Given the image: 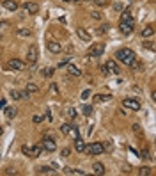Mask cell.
I'll list each match as a JSON object with an SVG mask.
<instances>
[{"label":"cell","mask_w":156,"mask_h":176,"mask_svg":"<svg viewBox=\"0 0 156 176\" xmlns=\"http://www.w3.org/2000/svg\"><path fill=\"white\" fill-rule=\"evenodd\" d=\"M115 57H117L121 62H124L126 66H131V64L137 61L135 52H133V50H130V48H121V50H117Z\"/></svg>","instance_id":"6da1fadb"},{"label":"cell","mask_w":156,"mask_h":176,"mask_svg":"<svg viewBox=\"0 0 156 176\" xmlns=\"http://www.w3.org/2000/svg\"><path fill=\"white\" fill-rule=\"evenodd\" d=\"M105 144L101 142H91V144H85V149H83V153H87L89 156H96V155H103L105 153Z\"/></svg>","instance_id":"7a4b0ae2"},{"label":"cell","mask_w":156,"mask_h":176,"mask_svg":"<svg viewBox=\"0 0 156 176\" xmlns=\"http://www.w3.org/2000/svg\"><path fill=\"white\" fill-rule=\"evenodd\" d=\"M105 53V43H94L87 50V57H99Z\"/></svg>","instance_id":"3957f363"},{"label":"cell","mask_w":156,"mask_h":176,"mask_svg":"<svg viewBox=\"0 0 156 176\" xmlns=\"http://www.w3.org/2000/svg\"><path fill=\"white\" fill-rule=\"evenodd\" d=\"M119 31L123 32L124 36H130L131 32L135 31V21H133V18H131V20H126V21H121V23H119Z\"/></svg>","instance_id":"277c9868"},{"label":"cell","mask_w":156,"mask_h":176,"mask_svg":"<svg viewBox=\"0 0 156 176\" xmlns=\"http://www.w3.org/2000/svg\"><path fill=\"white\" fill-rule=\"evenodd\" d=\"M123 107L124 109H130V110H133V112H137V110H140V102L138 100H135V98H124L123 100Z\"/></svg>","instance_id":"5b68a950"},{"label":"cell","mask_w":156,"mask_h":176,"mask_svg":"<svg viewBox=\"0 0 156 176\" xmlns=\"http://www.w3.org/2000/svg\"><path fill=\"white\" fill-rule=\"evenodd\" d=\"M37 57H39L37 45H32L30 48H29V53H27V61H29V64H36V62H37Z\"/></svg>","instance_id":"8992f818"},{"label":"cell","mask_w":156,"mask_h":176,"mask_svg":"<svg viewBox=\"0 0 156 176\" xmlns=\"http://www.w3.org/2000/svg\"><path fill=\"white\" fill-rule=\"evenodd\" d=\"M7 68L11 71H21V70H25V62L20 61V59H11L7 62Z\"/></svg>","instance_id":"52a82bcc"},{"label":"cell","mask_w":156,"mask_h":176,"mask_svg":"<svg viewBox=\"0 0 156 176\" xmlns=\"http://www.w3.org/2000/svg\"><path fill=\"white\" fill-rule=\"evenodd\" d=\"M41 146H43V149H44V151H50V153L57 149L55 141H53V139H50V137H44V139H43V142H41Z\"/></svg>","instance_id":"ba28073f"},{"label":"cell","mask_w":156,"mask_h":176,"mask_svg":"<svg viewBox=\"0 0 156 176\" xmlns=\"http://www.w3.org/2000/svg\"><path fill=\"white\" fill-rule=\"evenodd\" d=\"M105 68H106V71L108 73H112V75H119V66H117V62L114 61V59H110V61H106L105 62Z\"/></svg>","instance_id":"9c48e42d"},{"label":"cell","mask_w":156,"mask_h":176,"mask_svg":"<svg viewBox=\"0 0 156 176\" xmlns=\"http://www.w3.org/2000/svg\"><path fill=\"white\" fill-rule=\"evenodd\" d=\"M23 9L27 11L29 14H37V13H39V5H37L36 2H25Z\"/></svg>","instance_id":"30bf717a"},{"label":"cell","mask_w":156,"mask_h":176,"mask_svg":"<svg viewBox=\"0 0 156 176\" xmlns=\"http://www.w3.org/2000/svg\"><path fill=\"white\" fill-rule=\"evenodd\" d=\"M48 50L52 53H61L62 52V46L59 41H48Z\"/></svg>","instance_id":"8fae6325"},{"label":"cell","mask_w":156,"mask_h":176,"mask_svg":"<svg viewBox=\"0 0 156 176\" xmlns=\"http://www.w3.org/2000/svg\"><path fill=\"white\" fill-rule=\"evenodd\" d=\"M76 36H78L82 41H85V43L91 41V34L85 31V29H82V27H78V29H76Z\"/></svg>","instance_id":"7c38bea8"},{"label":"cell","mask_w":156,"mask_h":176,"mask_svg":"<svg viewBox=\"0 0 156 176\" xmlns=\"http://www.w3.org/2000/svg\"><path fill=\"white\" fill-rule=\"evenodd\" d=\"M43 151H44V149H43V146L41 144H37V146H32L30 148V153H29V156H30V158H37V156L41 155Z\"/></svg>","instance_id":"4fadbf2b"},{"label":"cell","mask_w":156,"mask_h":176,"mask_svg":"<svg viewBox=\"0 0 156 176\" xmlns=\"http://www.w3.org/2000/svg\"><path fill=\"white\" fill-rule=\"evenodd\" d=\"M2 5H4L7 11H16L18 9V2H16V0H4Z\"/></svg>","instance_id":"5bb4252c"},{"label":"cell","mask_w":156,"mask_h":176,"mask_svg":"<svg viewBox=\"0 0 156 176\" xmlns=\"http://www.w3.org/2000/svg\"><path fill=\"white\" fill-rule=\"evenodd\" d=\"M75 149H76L78 153H83V149H85V141L80 139V137H75Z\"/></svg>","instance_id":"9a60e30c"},{"label":"cell","mask_w":156,"mask_h":176,"mask_svg":"<svg viewBox=\"0 0 156 176\" xmlns=\"http://www.w3.org/2000/svg\"><path fill=\"white\" fill-rule=\"evenodd\" d=\"M92 173L94 174H105V166L101 164V162H96V164H92Z\"/></svg>","instance_id":"2e32d148"},{"label":"cell","mask_w":156,"mask_h":176,"mask_svg":"<svg viewBox=\"0 0 156 176\" xmlns=\"http://www.w3.org/2000/svg\"><path fill=\"white\" fill-rule=\"evenodd\" d=\"M153 34H154V27H153V25H147L146 29H142V32H140L142 38H151Z\"/></svg>","instance_id":"e0dca14e"},{"label":"cell","mask_w":156,"mask_h":176,"mask_svg":"<svg viewBox=\"0 0 156 176\" xmlns=\"http://www.w3.org/2000/svg\"><path fill=\"white\" fill-rule=\"evenodd\" d=\"M112 96L110 94H96L94 96V103H103V102H108Z\"/></svg>","instance_id":"ac0fdd59"},{"label":"cell","mask_w":156,"mask_h":176,"mask_svg":"<svg viewBox=\"0 0 156 176\" xmlns=\"http://www.w3.org/2000/svg\"><path fill=\"white\" fill-rule=\"evenodd\" d=\"M64 173L66 174H75V176H83L85 173L80 171V169H73V167H64Z\"/></svg>","instance_id":"d6986e66"},{"label":"cell","mask_w":156,"mask_h":176,"mask_svg":"<svg viewBox=\"0 0 156 176\" xmlns=\"http://www.w3.org/2000/svg\"><path fill=\"white\" fill-rule=\"evenodd\" d=\"M16 114H18V110H16L14 107H5V116H7L9 119H14Z\"/></svg>","instance_id":"ffe728a7"},{"label":"cell","mask_w":156,"mask_h":176,"mask_svg":"<svg viewBox=\"0 0 156 176\" xmlns=\"http://www.w3.org/2000/svg\"><path fill=\"white\" fill-rule=\"evenodd\" d=\"M68 73H69V75H73V77H80V75H82V71H80L76 66H73V64H69V66H68Z\"/></svg>","instance_id":"44dd1931"},{"label":"cell","mask_w":156,"mask_h":176,"mask_svg":"<svg viewBox=\"0 0 156 176\" xmlns=\"http://www.w3.org/2000/svg\"><path fill=\"white\" fill-rule=\"evenodd\" d=\"M16 34L21 36V38H27V36H32V31L30 29H23V27H20V29L16 31Z\"/></svg>","instance_id":"7402d4cb"},{"label":"cell","mask_w":156,"mask_h":176,"mask_svg":"<svg viewBox=\"0 0 156 176\" xmlns=\"http://www.w3.org/2000/svg\"><path fill=\"white\" fill-rule=\"evenodd\" d=\"M37 173H39V174H55V171L50 169V167H46V166H41L37 169Z\"/></svg>","instance_id":"603a6c76"},{"label":"cell","mask_w":156,"mask_h":176,"mask_svg":"<svg viewBox=\"0 0 156 176\" xmlns=\"http://www.w3.org/2000/svg\"><path fill=\"white\" fill-rule=\"evenodd\" d=\"M29 94H34V93H39V87L36 84H27V89H25Z\"/></svg>","instance_id":"cb8c5ba5"},{"label":"cell","mask_w":156,"mask_h":176,"mask_svg":"<svg viewBox=\"0 0 156 176\" xmlns=\"http://www.w3.org/2000/svg\"><path fill=\"white\" fill-rule=\"evenodd\" d=\"M126 20H131V11L130 9H123V13H121V21Z\"/></svg>","instance_id":"d4e9b609"},{"label":"cell","mask_w":156,"mask_h":176,"mask_svg":"<svg viewBox=\"0 0 156 176\" xmlns=\"http://www.w3.org/2000/svg\"><path fill=\"white\" fill-rule=\"evenodd\" d=\"M66 116H68L69 119H75V117H76V110H75V107H68V109H66Z\"/></svg>","instance_id":"484cf974"},{"label":"cell","mask_w":156,"mask_h":176,"mask_svg":"<svg viewBox=\"0 0 156 176\" xmlns=\"http://www.w3.org/2000/svg\"><path fill=\"white\" fill-rule=\"evenodd\" d=\"M82 112H83V116H85V117H89V116H92V107H91V105H83Z\"/></svg>","instance_id":"4316f807"},{"label":"cell","mask_w":156,"mask_h":176,"mask_svg":"<svg viewBox=\"0 0 156 176\" xmlns=\"http://www.w3.org/2000/svg\"><path fill=\"white\" fill-rule=\"evenodd\" d=\"M53 73H55V70H53V68H44V70H41V75H43V77H52Z\"/></svg>","instance_id":"83f0119b"},{"label":"cell","mask_w":156,"mask_h":176,"mask_svg":"<svg viewBox=\"0 0 156 176\" xmlns=\"http://www.w3.org/2000/svg\"><path fill=\"white\" fill-rule=\"evenodd\" d=\"M69 130H71V124H69V123H64L62 126H61V132H62V134H66V135L69 134Z\"/></svg>","instance_id":"f1b7e54d"},{"label":"cell","mask_w":156,"mask_h":176,"mask_svg":"<svg viewBox=\"0 0 156 176\" xmlns=\"http://www.w3.org/2000/svg\"><path fill=\"white\" fill-rule=\"evenodd\" d=\"M11 96H12L14 100H21V91H18V89H12V91H11Z\"/></svg>","instance_id":"f546056e"},{"label":"cell","mask_w":156,"mask_h":176,"mask_svg":"<svg viewBox=\"0 0 156 176\" xmlns=\"http://www.w3.org/2000/svg\"><path fill=\"white\" fill-rule=\"evenodd\" d=\"M94 4H96L98 7H105V5L108 4V0H94Z\"/></svg>","instance_id":"4dcf8cb0"},{"label":"cell","mask_w":156,"mask_h":176,"mask_svg":"<svg viewBox=\"0 0 156 176\" xmlns=\"http://www.w3.org/2000/svg\"><path fill=\"white\" fill-rule=\"evenodd\" d=\"M106 31H108V25H101L99 29H96V32H98V34H105Z\"/></svg>","instance_id":"1f68e13d"},{"label":"cell","mask_w":156,"mask_h":176,"mask_svg":"<svg viewBox=\"0 0 156 176\" xmlns=\"http://www.w3.org/2000/svg\"><path fill=\"white\" fill-rule=\"evenodd\" d=\"M69 135H73V137H80V135H78V128H76V126H71V130H69Z\"/></svg>","instance_id":"d6a6232c"},{"label":"cell","mask_w":156,"mask_h":176,"mask_svg":"<svg viewBox=\"0 0 156 176\" xmlns=\"http://www.w3.org/2000/svg\"><path fill=\"white\" fill-rule=\"evenodd\" d=\"M43 119H44V116H41V114H36V116H34V123H41Z\"/></svg>","instance_id":"836d02e7"},{"label":"cell","mask_w":156,"mask_h":176,"mask_svg":"<svg viewBox=\"0 0 156 176\" xmlns=\"http://www.w3.org/2000/svg\"><path fill=\"white\" fill-rule=\"evenodd\" d=\"M138 173H140V174L144 176V174H151V171H149V167H142V169H140V171H138Z\"/></svg>","instance_id":"e575fe53"},{"label":"cell","mask_w":156,"mask_h":176,"mask_svg":"<svg viewBox=\"0 0 156 176\" xmlns=\"http://www.w3.org/2000/svg\"><path fill=\"white\" fill-rule=\"evenodd\" d=\"M89 96H91V89H85V91L82 93V100H87Z\"/></svg>","instance_id":"d590c367"},{"label":"cell","mask_w":156,"mask_h":176,"mask_svg":"<svg viewBox=\"0 0 156 176\" xmlns=\"http://www.w3.org/2000/svg\"><path fill=\"white\" fill-rule=\"evenodd\" d=\"M144 46H146L147 50H154V43H151V41H149V43H146Z\"/></svg>","instance_id":"8d00e7d4"},{"label":"cell","mask_w":156,"mask_h":176,"mask_svg":"<svg viewBox=\"0 0 156 176\" xmlns=\"http://www.w3.org/2000/svg\"><path fill=\"white\" fill-rule=\"evenodd\" d=\"M69 153H71L69 148H64V149H62V156H69Z\"/></svg>","instance_id":"74e56055"},{"label":"cell","mask_w":156,"mask_h":176,"mask_svg":"<svg viewBox=\"0 0 156 176\" xmlns=\"http://www.w3.org/2000/svg\"><path fill=\"white\" fill-rule=\"evenodd\" d=\"M5 107H7V102L2 98V100H0V110H2V109H5Z\"/></svg>","instance_id":"f35d334b"},{"label":"cell","mask_w":156,"mask_h":176,"mask_svg":"<svg viewBox=\"0 0 156 176\" xmlns=\"http://www.w3.org/2000/svg\"><path fill=\"white\" fill-rule=\"evenodd\" d=\"M114 9H115V11H123L124 7H123V4H119V2H117V4L114 5Z\"/></svg>","instance_id":"ab89813d"},{"label":"cell","mask_w":156,"mask_h":176,"mask_svg":"<svg viewBox=\"0 0 156 176\" xmlns=\"http://www.w3.org/2000/svg\"><path fill=\"white\" fill-rule=\"evenodd\" d=\"M7 27V21H0V34H2V31Z\"/></svg>","instance_id":"60d3db41"},{"label":"cell","mask_w":156,"mask_h":176,"mask_svg":"<svg viewBox=\"0 0 156 176\" xmlns=\"http://www.w3.org/2000/svg\"><path fill=\"white\" fill-rule=\"evenodd\" d=\"M92 18H94V20H99V18H101V13H96V11H94V13H92Z\"/></svg>","instance_id":"b9f144b4"},{"label":"cell","mask_w":156,"mask_h":176,"mask_svg":"<svg viewBox=\"0 0 156 176\" xmlns=\"http://www.w3.org/2000/svg\"><path fill=\"white\" fill-rule=\"evenodd\" d=\"M68 62H69V59H66V61L59 62V68H64V66H68Z\"/></svg>","instance_id":"7bdbcfd3"},{"label":"cell","mask_w":156,"mask_h":176,"mask_svg":"<svg viewBox=\"0 0 156 176\" xmlns=\"http://www.w3.org/2000/svg\"><path fill=\"white\" fill-rule=\"evenodd\" d=\"M4 134V128H2V126H0V135Z\"/></svg>","instance_id":"ee69618b"},{"label":"cell","mask_w":156,"mask_h":176,"mask_svg":"<svg viewBox=\"0 0 156 176\" xmlns=\"http://www.w3.org/2000/svg\"><path fill=\"white\" fill-rule=\"evenodd\" d=\"M62 2H71V0H62Z\"/></svg>","instance_id":"f6af8a7d"}]
</instances>
